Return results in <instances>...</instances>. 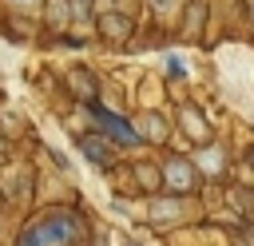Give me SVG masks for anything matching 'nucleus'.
<instances>
[{
    "label": "nucleus",
    "mask_w": 254,
    "mask_h": 246,
    "mask_svg": "<svg viewBox=\"0 0 254 246\" xmlns=\"http://www.w3.org/2000/svg\"><path fill=\"white\" fill-rule=\"evenodd\" d=\"M12 4H20V8H36V4H44V0H12Z\"/></svg>",
    "instance_id": "obj_2"
},
{
    "label": "nucleus",
    "mask_w": 254,
    "mask_h": 246,
    "mask_svg": "<svg viewBox=\"0 0 254 246\" xmlns=\"http://www.w3.org/2000/svg\"><path fill=\"white\" fill-rule=\"evenodd\" d=\"M159 12H171V8H179V0H151Z\"/></svg>",
    "instance_id": "obj_1"
}]
</instances>
